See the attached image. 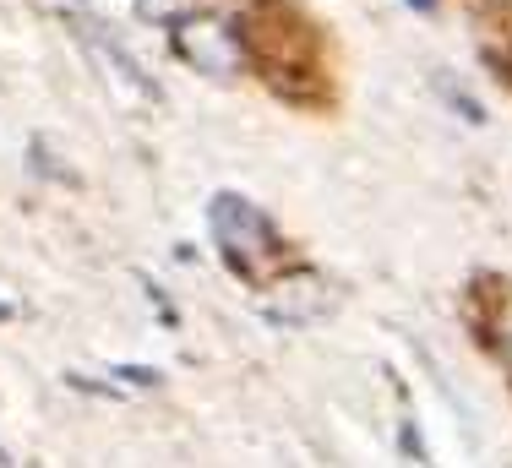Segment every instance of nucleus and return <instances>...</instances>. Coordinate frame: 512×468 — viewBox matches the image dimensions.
Segmentation results:
<instances>
[{
	"label": "nucleus",
	"mask_w": 512,
	"mask_h": 468,
	"mask_svg": "<svg viewBox=\"0 0 512 468\" xmlns=\"http://www.w3.org/2000/svg\"><path fill=\"white\" fill-rule=\"evenodd\" d=\"M207 229H213L218 251L229 256L235 273L262 278L267 267L278 262V234H273V224H267V213H256L246 196L218 191L213 196V213H207Z\"/></svg>",
	"instance_id": "nucleus-1"
},
{
	"label": "nucleus",
	"mask_w": 512,
	"mask_h": 468,
	"mask_svg": "<svg viewBox=\"0 0 512 468\" xmlns=\"http://www.w3.org/2000/svg\"><path fill=\"white\" fill-rule=\"evenodd\" d=\"M175 49L186 55V66H197L213 82H235L246 71V44L213 17H186L175 22Z\"/></svg>",
	"instance_id": "nucleus-2"
},
{
	"label": "nucleus",
	"mask_w": 512,
	"mask_h": 468,
	"mask_svg": "<svg viewBox=\"0 0 512 468\" xmlns=\"http://www.w3.org/2000/svg\"><path fill=\"white\" fill-rule=\"evenodd\" d=\"M197 6V0H137V11L148 22H164V28H175V22H186V11Z\"/></svg>",
	"instance_id": "nucleus-3"
},
{
	"label": "nucleus",
	"mask_w": 512,
	"mask_h": 468,
	"mask_svg": "<svg viewBox=\"0 0 512 468\" xmlns=\"http://www.w3.org/2000/svg\"><path fill=\"white\" fill-rule=\"evenodd\" d=\"M502 349H507V354H512V322H507V343H502Z\"/></svg>",
	"instance_id": "nucleus-4"
},
{
	"label": "nucleus",
	"mask_w": 512,
	"mask_h": 468,
	"mask_svg": "<svg viewBox=\"0 0 512 468\" xmlns=\"http://www.w3.org/2000/svg\"><path fill=\"white\" fill-rule=\"evenodd\" d=\"M6 316H11V305H6V300H0V322H6Z\"/></svg>",
	"instance_id": "nucleus-5"
},
{
	"label": "nucleus",
	"mask_w": 512,
	"mask_h": 468,
	"mask_svg": "<svg viewBox=\"0 0 512 468\" xmlns=\"http://www.w3.org/2000/svg\"><path fill=\"white\" fill-rule=\"evenodd\" d=\"M414 6H431V0H414Z\"/></svg>",
	"instance_id": "nucleus-6"
},
{
	"label": "nucleus",
	"mask_w": 512,
	"mask_h": 468,
	"mask_svg": "<svg viewBox=\"0 0 512 468\" xmlns=\"http://www.w3.org/2000/svg\"><path fill=\"white\" fill-rule=\"evenodd\" d=\"M0 468H6V452H0Z\"/></svg>",
	"instance_id": "nucleus-7"
}]
</instances>
